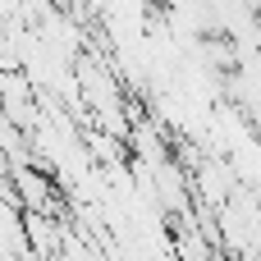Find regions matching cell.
<instances>
[{
    "label": "cell",
    "instance_id": "1",
    "mask_svg": "<svg viewBox=\"0 0 261 261\" xmlns=\"http://www.w3.org/2000/svg\"><path fill=\"white\" fill-rule=\"evenodd\" d=\"M14 193H18V202L28 206V216H41L46 206H50V184H46V174L41 170H28V165H14Z\"/></svg>",
    "mask_w": 261,
    "mask_h": 261
}]
</instances>
